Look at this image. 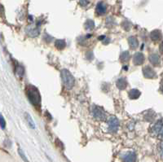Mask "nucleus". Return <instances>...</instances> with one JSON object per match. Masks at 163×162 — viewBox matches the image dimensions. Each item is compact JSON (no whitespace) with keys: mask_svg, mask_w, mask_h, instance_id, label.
Listing matches in <instances>:
<instances>
[{"mask_svg":"<svg viewBox=\"0 0 163 162\" xmlns=\"http://www.w3.org/2000/svg\"><path fill=\"white\" fill-rule=\"evenodd\" d=\"M27 96L32 104L39 107L41 104V95L39 90L34 85H29L27 88Z\"/></svg>","mask_w":163,"mask_h":162,"instance_id":"obj_1","label":"nucleus"},{"mask_svg":"<svg viewBox=\"0 0 163 162\" xmlns=\"http://www.w3.org/2000/svg\"><path fill=\"white\" fill-rule=\"evenodd\" d=\"M60 75H61V79H62L64 87L67 90L73 89L75 79L72 75V73H70L68 69H62L60 72Z\"/></svg>","mask_w":163,"mask_h":162,"instance_id":"obj_2","label":"nucleus"},{"mask_svg":"<svg viewBox=\"0 0 163 162\" xmlns=\"http://www.w3.org/2000/svg\"><path fill=\"white\" fill-rule=\"evenodd\" d=\"M92 116L98 121H104L106 119V113L101 108L98 106L92 107Z\"/></svg>","mask_w":163,"mask_h":162,"instance_id":"obj_3","label":"nucleus"},{"mask_svg":"<svg viewBox=\"0 0 163 162\" xmlns=\"http://www.w3.org/2000/svg\"><path fill=\"white\" fill-rule=\"evenodd\" d=\"M119 127V121L115 117H111L108 121V130L110 133H116Z\"/></svg>","mask_w":163,"mask_h":162,"instance_id":"obj_4","label":"nucleus"},{"mask_svg":"<svg viewBox=\"0 0 163 162\" xmlns=\"http://www.w3.org/2000/svg\"><path fill=\"white\" fill-rule=\"evenodd\" d=\"M151 132L155 136L160 137V138L162 137V120H159L153 126Z\"/></svg>","mask_w":163,"mask_h":162,"instance_id":"obj_5","label":"nucleus"},{"mask_svg":"<svg viewBox=\"0 0 163 162\" xmlns=\"http://www.w3.org/2000/svg\"><path fill=\"white\" fill-rule=\"evenodd\" d=\"M143 74L146 78H149V79H153L157 77V74H156L154 69L151 68L150 66H145L143 68Z\"/></svg>","mask_w":163,"mask_h":162,"instance_id":"obj_6","label":"nucleus"},{"mask_svg":"<svg viewBox=\"0 0 163 162\" xmlns=\"http://www.w3.org/2000/svg\"><path fill=\"white\" fill-rule=\"evenodd\" d=\"M144 62V56L141 52H137L134 55L133 63L135 65H140Z\"/></svg>","mask_w":163,"mask_h":162,"instance_id":"obj_7","label":"nucleus"},{"mask_svg":"<svg viewBox=\"0 0 163 162\" xmlns=\"http://www.w3.org/2000/svg\"><path fill=\"white\" fill-rule=\"evenodd\" d=\"M123 161L125 162H135L136 161V154L135 152H127L125 154V156H123Z\"/></svg>","mask_w":163,"mask_h":162,"instance_id":"obj_8","label":"nucleus"},{"mask_svg":"<svg viewBox=\"0 0 163 162\" xmlns=\"http://www.w3.org/2000/svg\"><path fill=\"white\" fill-rule=\"evenodd\" d=\"M128 43L131 49H136L138 47V45H139V42H138V39L135 38V37H133V36H131L128 39Z\"/></svg>","mask_w":163,"mask_h":162,"instance_id":"obj_9","label":"nucleus"},{"mask_svg":"<svg viewBox=\"0 0 163 162\" xmlns=\"http://www.w3.org/2000/svg\"><path fill=\"white\" fill-rule=\"evenodd\" d=\"M161 37H162V34H161V32L158 30H155L151 32L150 38L153 41L157 42V41L161 39Z\"/></svg>","mask_w":163,"mask_h":162,"instance_id":"obj_10","label":"nucleus"},{"mask_svg":"<svg viewBox=\"0 0 163 162\" xmlns=\"http://www.w3.org/2000/svg\"><path fill=\"white\" fill-rule=\"evenodd\" d=\"M96 12L98 13L99 15H103L106 12V5L104 4V3L100 2L99 3L97 6H96Z\"/></svg>","mask_w":163,"mask_h":162,"instance_id":"obj_11","label":"nucleus"},{"mask_svg":"<svg viewBox=\"0 0 163 162\" xmlns=\"http://www.w3.org/2000/svg\"><path fill=\"white\" fill-rule=\"evenodd\" d=\"M127 86V81L125 78H119L117 81V87L119 90H124Z\"/></svg>","mask_w":163,"mask_h":162,"instance_id":"obj_12","label":"nucleus"},{"mask_svg":"<svg viewBox=\"0 0 163 162\" xmlns=\"http://www.w3.org/2000/svg\"><path fill=\"white\" fill-rule=\"evenodd\" d=\"M140 96V91L137 89H132L129 92V97L131 99H136Z\"/></svg>","mask_w":163,"mask_h":162,"instance_id":"obj_13","label":"nucleus"},{"mask_svg":"<svg viewBox=\"0 0 163 162\" xmlns=\"http://www.w3.org/2000/svg\"><path fill=\"white\" fill-rule=\"evenodd\" d=\"M25 117H26V119L27 121V123L29 124L30 127L31 129H35V123L34 121V119L31 117V116L30 115V113L28 112H26L25 113Z\"/></svg>","mask_w":163,"mask_h":162,"instance_id":"obj_14","label":"nucleus"},{"mask_svg":"<svg viewBox=\"0 0 163 162\" xmlns=\"http://www.w3.org/2000/svg\"><path fill=\"white\" fill-rule=\"evenodd\" d=\"M149 60L153 65H157L160 63V58L157 54H152L149 56Z\"/></svg>","mask_w":163,"mask_h":162,"instance_id":"obj_15","label":"nucleus"},{"mask_svg":"<svg viewBox=\"0 0 163 162\" xmlns=\"http://www.w3.org/2000/svg\"><path fill=\"white\" fill-rule=\"evenodd\" d=\"M55 46L57 49L59 50H63L65 46H66V43H65V41L64 40H62V39H58L55 42Z\"/></svg>","mask_w":163,"mask_h":162,"instance_id":"obj_16","label":"nucleus"},{"mask_svg":"<svg viewBox=\"0 0 163 162\" xmlns=\"http://www.w3.org/2000/svg\"><path fill=\"white\" fill-rule=\"evenodd\" d=\"M131 58L130 53L128 51H123L120 56V60L122 62H127Z\"/></svg>","mask_w":163,"mask_h":162,"instance_id":"obj_17","label":"nucleus"},{"mask_svg":"<svg viewBox=\"0 0 163 162\" xmlns=\"http://www.w3.org/2000/svg\"><path fill=\"white\" fill-rule=\"evenodd\" d=\"M85 28L87 30H92L95 28V22L92 20H87L85 23Z\"/></svg>","mask_w":163,"mask_h":162,"instance_id":"obj_18","label":"nucleus"},{"mask_svg":"<svg viewBox=\"0 0 163 162\" xmlns=\"http://www.w3.org/2000/svg\"><path fill=\"white\" fill-rule=\"evenodd\" d=\"M28 34L30 35V37L32 38H35V37H37L39 34V31L38 29H32L30 30L29 32H28Z\"/></svg>","mask_w":163,"mask_h":162,"instance_id":"obj_19","label":"nucleus"},{"mask_svg":"<svg viewBox=\"0 0 163 162\" xmlns=\"http://www.w3.org/2000/svg\"><path fill=\"white\" fill-rule=\"evenodd\" d=\"M16 73H17V74L19 77H21L22 75L24 74V68H22L21 66L17 65V68H16Z\"/></svg>","mask_w":163,"mask_h":162,"instance_id":"obj_20","label":"nucleus"},{"mask_svg":"<svg viewBox=\"0 0 163 162\" xmlns=\"http://www.w3.org/2000/svg\"><path fill=\"white\" fill-rule=\"evenodd\" d=\"M0 127L3 130H4L5 127H6V121H5L3 116L2 115L1 113H0Z\"/></svg>","mask_w":163,"mask_h":162,"instance_id":"obj_21","label":"nucleus"},{"mask_svg":"<svg viewBox=\"0 0 163 162\" xmlns=\"http://www.w3.org/2000/svg\"><path fill=\"white\" fill-rule=\"evenodd\" d=\"M18 153H19L20 156L22 158V160H23L24 161H25V162H30L29 161H28V159H27V157L26 156V155H25V153H24V152L22 151V149L19 148V149H18Z\"/></svg>","mask_w":163,"mask_h":162,"instance_id":"obj_22","label":"nucleus"},{"mask_svg":"<svg viewBox=\"0 0 163 162\" xmlns=\"http://www.w3.org/2000/svg\"><path fill=\"white\" fill-rule=\"evenodd\" d=\"M79 4L81 5L82 7H86L89 4V1L88 0H79Z\"/></svg>","mask_w":163,"mask_h":162,"instance_id":"obj_23","label":"nucleus"},{"mask_svg":"<svg viewBox=\"0 0 163 162\" xmlns=\"http://www.w3.org/2000/svg\"><path fill=\"white\" fill-rule=\"evenodd\" d=\"M105 39V36H100L99 38V40H103V39Z\"/></svg>","mask_w":163,"mask_h":162,"instance_id":"obj_24","label":"nucleus"}]
</instances>
